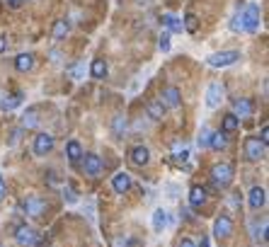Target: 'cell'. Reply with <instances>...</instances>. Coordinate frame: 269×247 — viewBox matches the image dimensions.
I'll use <instances>...</instances> for the list:
<instances>
[{"label":"cell","instance_id":"44","mask_svg":"<svg viewBox=\"0 0 269 247\" xmlns=\"http://www.w3.org/2000/svg\"><path fill=\"white\" fill-rule=\"evenodd\" d=\"M197 247H209V240L204 237V240H202V245H197Z\"/></svg>","mask_w":269,"mask_h":247},{"label":"cell","instance_id":"8","mask_svg":"<svg viewBox=\"0 0 269 247\" xmlns=\"http://www.w3.org/2000/svg\"><path fill=\"white\" fill-rule=\"evenodd\" d=\"M83 170H85V175H88V177H100L102 170H104V162H102L100 155L88 153V155H85V160H83Z\"/></svg>","mask_w":269,"mask_h":247},{"label":"cell","instance_id":"19","mask_svg":"<svg viewBox=\"0 0 269 247\" xmlns=\"http://www.w3.org/2000/svg\"><path fill=\"white\" fill-rule=\"evenodd\" d=\"M209 146H211L213 150H225V148H228V134H225L223 129H221V131H213L211 138H209Z\"/></svg>","mask_w":269,"mask_h":247},{"label":"cell","instance_id":"12","mask_svg":"<svg viewBox=\"0 0 269 247\" xmlns=\"http://www.w3.org/2000/svg\"><path fill=\"white\" fill-rule=\"evenodd\" d=\"M129 155H131V162H134V165H138V168H143V165H148V162H150V150H148L146 146H134Z\"/></svg>","mask_w":269,"mask_h":247},{"label":"cell","instance_id":"22","mask_svg":"<svg viewBox=\"0 0 269 247\" xmlns=\"http://www.w3.org/2000/svg\"><path fill=\"white\" fill-rule=\"evenodd\" d=\"M153 228H156V233H163L168 228V211L165 209H156L153 211Z\"/></svg>","mask_w":269,"mask_h":247},{"label":"cell","instance_id":"36","mask_svg":"<svg viewBox=\"0 0 269 247\" xmlns=\"http://www.w3.org/2000/svg\"><path fill=\"white\" fill-rule=\"evenodd\" d=\"M83 70H85V66H83V63H75V66L70 68V75H73V80L83 78Z\"/></svg>","mask_w":269,"mask_h":247},{"label":"cell","instance_id":"33","mask_svg":"<svg viewBox=\"0 0 269 247\" xmlns=\"http://www.w3.org/2000/svg\"><path fill=\"white\" fill-rule=\"evenodd\" d=\"M230 29H233V32H245V24H243V12H238L236 17L230 20Z\"/></svg>","mask_w":269,"mask_h":247},{"label":"cell","instance_id":"41","mask_svg":"<svg viewBox=\"0 0 269 247\" xmlns=\"http://www.w3.org/2000/svg\"><path fill=\"white\" fill-rule=\"evenodd\" d=\"M17 141H20V129H17V131H12V138H10V146H15V143H17Z\"/></svg>","mask_w":269,"mask_h":247},{"label":"cell","instance_id":"20","mask_svg":"<svg viewBox=\"0 0 269 247\" xmlns=\"http://www.w3.org/2000/svg\"><path fill=\"white\" fill-rule=\"evenodd\" d=\"M90 75H92L95 80L107 78V61H104V58H95L92 66H90Z\"/></svg>","mask_w":269,"mask_h":247},{"label":"cell","instance_id":"39","mask_svg":"<svg viewBox=\"0 0 269 247\" xmlns=\"http://www.w3.org/2000/svg\"><path fill=\"white\" fill-rule=\"evenodd\" d=\"M179 247H197V242H194L191 237H182V240H179Z\"/></svg>","mask_w":269,"mask_h":247},{"label":"cell","instance_id":"24","mask_svg":"<svg viewBox=\"0 0 269 247\" xmlns=\"http://www.w3.org/2000/svg\"><path fill=\"white\" fill-rule=\"evenodd\" d=\"M66 155H68V160L75 165L80 157H83V146H80L78 141H68V146H66Z\"/></svg>","mask_w":269,"mask_h":247},{"label":"cell","instance_id":"38","mask_svg":"<svg viewBox=\"0 0 269 247\" xmlns=\"http://www.w3.org/2000/svg\"><path fill=\"white\" fill-rule=\"evenodd\" d=\"M259 141H262L264 146H267V143H269V126H267V124L262 126V136H259Z\"/></svg>","mask_w":269,"mask_h":247},{"label":"cell","instance_id":"35","mask_svg":"<svg viewBox=\"0 0 269 247\" xmlns=\"http://www.w3.org/2000/svg\"><path fill=\"white\" fill-rule=\"evenodd\" d=\"M187 155H189V150H187V148H182V150H179V146L175 148V162H184V160H187Z\"/></svg>","mask_w":269,"mask_h":247},{"label":"cell","instance_id":"14","mask_svg":"<svg viewBox=\"0 0 269 247\" xmlns=\"http://www.w3.org/2000/svg\"><path fill=\"white\" fill-rule=\"evenodd\" d=\"M112 187L117 194H126V191L131 189V175L129 172H117L112 180Z\"/></svg>","mask_w":269,"mask_h":247},{"label":"cell","instance_id":"21","mask_svg":"<svg viewBox=\"0 0 269 247\" xmlns=\"http://www.w3.org/2000/svg\"><path fill=\"white\" fill-rule=\"evenodd\" d=\"M163 24L168 27L170 34H179V32H182V20H179L177 15H172V12L163 15Z\"/></svg>","mask_w":269,"mask_h":247},{"label":"cell","instance_id":"26","mask_svg":"<svg viewBox=\"0 0 269 247\" xmlns=\"http://www.w3.org/2000/svg\"><path fill=\"white\" fill-rule=\"evenodd\" d=\"M39 126V112L36 109H27L22 116V129H36Z\"/></svg>","mask_w":269,"mask_h":247},{"label":"cell","instance_id":"46","mask_svg":"<svg viewBox=\"0 0 269 247\" xmlns=\"http://www.w3.org/2000/svg\"><path fill=\"white\" fill-rule=\"evenodd\" d=\"M0 247H3V245H0Z\"/></svg>","mask_w":269,"mask_h":247},{"label":"cell","instance_id":"30","mask_svg":"<svg viewBox=\"0 0 269 247\" xmlns=\"http://www.w3.org/2000/svg\"><path fill=\"white\" fill-rule=\"evenodd\" d=\"M63 199H66V203L78 201V191L73 189V184H66V187H63Z\"/></svg>","mask_w":269,"mask_h":247},{"label":"cell","instance_id":"13","mask_svg":"<svg viewBox=\"0 0 269 247\" xmlns=\"http://www.w3.org/2000/svg\"><path fill=\"white\" fill-rule=\"evenodd\" d=\"M163 104H165V107H172V109H177L179 104H182V95H179V90L177 88H172V85H170V88H165V90H163Z\"/></svg>","mask_w":269,"mask_h":247},{"label":"cell","instance_id":"42","mask_svg":"<svg viewBox=\"0 0 269 247\" xmlns=\"http://www.w3.org/2000/svg\"><path fill=\"white\" fill-rule=\"evenodd\" d=\"M114 247H129V240H122V237H119V240L114 242Z\"/></svg>","mask_w":269,"mask_h":247},{"label":"cell","instance_id":"4","mask_svg":"<svg viewBox=\"0 0 269 247\" xmlns=\"http://www.w3.org/2000/svg\"><path fill=\"white\" fill-rule=\"evenodd\" d=\"M238 58H240V51H218V54H211V56H209V66L225 68V66H233Z\"/></svg>","mask_w":269,"mask_h":247},{"label":"cell","instance_id":"25","mask_svg":"<svg viewBox=\"0 0 269 247\" xmlns=\"http://www.w3.org/2000/svg\"><path fill=\"white\" fill-rule=\"evenodd\" d=\"M126 126H129L126 116H124V114H117V116L112 119V134L117 136V138H122V136L126 134Z\"/></svg>","mask_w":269,"mask_h":247},{"label":"cell","instance_id":"29","mask_svg":"<svg viewBox=\"0 0 269 247\" xmlns=\"http://www.w3.org/2000/svg\"><path fill=\"white\" fill-rule=\"evenodd\" d=\"M238 126H240V119H238L236 114H228V116H223V126H221V129H223L225 134H230V131H236Z\"/></svg>","mask_w":269,"mask_h":247},{"label":"cell","instance_id":"28","mask_svg":"<svg viewBox=\"0 0 269 247\" xmlns=\"http://www.w3.org/2000/svg\"><path fill=\"white\" fill-rule=\"evenodd\" d=\"M68 29H70V27H68L66 20H56V24H54V39H56V42H63L68 36Z\"/></svg>","mask_w":269,"mask_h":247},{"label":"cell","instance_id":"18","mask_svg":"<svg viewBox=\"0 0 269 247\" xmlns=\"http://www.w3.org/2000/svg\"><path fill=\"white\" fill-rule=\"evenodd\" d=\"M146 114L153 119V121H160V119L165 116V104H163L160 100L148 102V104H146Z\"/></svg>","mask_w":269,"mask_h":247},{"label":"cell","instance_id":"2","mask_svg":"<svg viewBox=\"0 0 269 247\" xmlns=\"http://www.w3.org/2000/svg\"><path fill=\"white\" fill-rule=\"evenodd\" d=\"M245 155L250 162H259V160H264L267 157V146L259 141V138H255V136H250L245 141Z\"/></svg>","mask_w":269,"mask_h":247},{"label":"cell","instance_id":"17","mask_svg":"<svg viewBox=\"0 0 269 247\" xmlns=\"http://www.w3.org/2000/svg\"><path fill=\"white\" fill-rule=\"evenodd\" d=\"M22 104V92H15V95H0V109L10 112L15 107Z\"/></svg>","mask_w":269,"mask_h":247},{"label":"cell","instance_id":"45","mask_svg":"<svg viewBox=\"0 0 269 247\" xmlns=\"http://www.w3.org/2000/svg\"><path fill=\"white\" fill-rule=\"evenodd\" d=\"M138 5H148V0H138Z\"/></svg>","mask_w":269,"mask_h":247},{"label":"cell","instance_id":"11","mask_svg":"<svg viewBox=\"0 0 269 247\" xmlns=\"http://www.w3.org/2000/svg\"><path fill=\"white\" fill-rule=\"evenodd\" d=\"M34 237H36V233H34V230L27 223L17 225V230H15V240H17V242H20L22 247L34 245Z\"/></svg>","mask_w":269,"mask_h":247},{"label":"cell","instance_id":"5","mask_svg":"<svg viewBox=\"0 0 269 247\" xmlns=\"http://www.w3.org/2000/svg\"><path fill=\"white\" fill-rule=\"evenodd\" d=\"M22 211L29 216V218H39V216L46 211V201L42 196H27L22 201Z\"/></svg>","mask_w":269,"mask_h":247},{"label":"cell","instance_id":"16","mask_svg":"<svg viewBox=\"0 0 269 247\" xmlns=\"http://www.w3.org/2000/svg\"><path fill=\"white\" fill-rule=\"evenodd\" d=\"M252 112H255V107L250 100H236V104H233V114L238 119H247V116H252Z\"/></svg>","mask_w":269,"mask_h":247},{"label":"cell","instance_id":"1","mask_svg":"<svg viewBox=\"0 0 269 247\" xmlns=\"http://www.w3.org/2000/svg\"><path fill=\"white\" fill-rule=\"evenodd\" d=\"M211 182L216 189H225L230 182H233V165L228 162H218L211 168Z\"/></svg>","mask_w":269,"mask_h":247},{"label":"cell","instance_id":"40","mask_svg":"<svg viewBox=\"0 0 269 247\" xmlns=\"http://www.w3.org/2000/svg\"><path fill=\"white\" fill-rule=\"evenodd\" d=\"M5 194H8V187H5V180H3V175H0V201L5 199Z\"/></svg>","mask_w":269,"mask_h":247},{"label":"cell","instance_id":"32","mask_svg":"<svg viewBox=\"0 0 269 247\" xmlns=\"http://www.w3.org/2000/svg\"><path fill=\"white\" fill-rule=\"evenodd\" d=\"M158 49H160L163 54H168V51H170V32L160 34V39H158Z\"/></svg>","mask_w":269,"mask_h":247},{"label":"cell","instance_id":"9","mask_svg":"<svg viewBox=\"0 0 269 247\" xmlns=\"http://www.w3.org/2000/svg\"><path fill=\"white\" fill-rule=\"evenodd\" d=\"M223 85L221 83H211L209 85V90H206V107H211V109H216L218 104H221V100H223Z\"/></svg>","mask_w":269,"mask_h":247},{"label":"cell","instance_id":"23","mask_svg":"<svg viewBox=\"0 0 269 247\" xmlns=\"http://www.w3.org/2000/svg\"><path fill=\"white\" fill-rule=\"evenodd\" d=\"M15 68H17L20 73L32 70V68H34V54H20V56L15 58Z\"/></svg>","mask_w":269,"mask_h":247},{"label":"cell","instance_id":"34","mask_svg":"<svg viewBox=\"0 0 269 247\" xmlns=\"http://www.w3.org/2000/svg\"><path fill=\"white\" fill-rule=\"evenodd\" d=\"M209 138H211V131L204 126V129H202V136H199V141H197V143H199V148H206V146H209Z\"/></svg>","mask_w":269,"mask_h":247},{"label":"cell","instance_id":"15","mask_svg":"<svg viewBox=\"0 0 269 247\" xmlns=\"http://www.w3.org/2000/svg\"><path fill=\"white\" fill-rule=\"evenodd\" d=\"M206 201H209L206 189H204V187H191L189 189V206L191 209H202Z\"/></svg>","mask_w":269,"mask_h":247},{"label":"cell","instance_id":"27","mask_svg":"<svg viewBox=\"0 0 269 247\" xmlns=\"http://www.w3.org/2000/svg\"><path fill=\"white\" fill-rule=\"evenodd\" d=\"M182 29H187L189 34H197L199 22H197V15H194V12H187V15H184V20H182Z\"/></svg>","mask_w":269,"mask_h":247},{"label":"cell","instance_id":"6","mask_svg":"<svg viewBox=\"0 0 269 247\" xmlns=\"http://www.w3.org/2000/svg\"><path fill=\"white\" fill-rule=\"evenodd\" d=\"M56 146V141H54V136L51 134H36L34 136V155H49L51 150Z\"/></svg>","mask_w":269,"mask_h":247},{"label":"cell","instance_id":"3","mask_svg":"<svg viewBox=\"0 0 269 247\" xmlns=\"http://www.w3.org/2000/svg\"><path fill=\"white\" fill-rule=\"evenodd\" d=\"M243 24H245V32L255 34L259 29V5L250 3L245 10H243Z\"/></svg>","mask_w":269,"mask_h":247},{"label":"cell","instance_id":"37","mask_svg":"<svg viewBox=\"0 0 269 247\" xmlns=\"http://www.w3.org/2000/svg\"><path fill=\"white\" fill-rule=\"evenodd\" d=\"M24 3H27V0H5V5H8L10 10H20Z\"/></svg>","mask_w":269,"mask_h":247},{"label":"cell","instance_id":"7","mask_svg":"<svg viewBox=\"0 0 269 247\" xmlns=\"http://www.w3.org/2000/svg\"><path fill=\"white\" fill-rule=\"evenodd\" d=\"M213 235L218 237V240H225V237L233 235V221H230V216L221 214L213 221Z\"/></svg>","mask_w":269,"mask_h":247},{"label":"cell","instance_id":"10","mask_svg":"<svg viewBox=\"0 0 269 247\" xmlns=\"http://www.w3.org/2000/svg\"><path fill=\"white\" fill-rule=\"evenodd\" d=\"M247 201H250V209H252V211H259V209L267 203V191L262 189V187H252L250 194H247Z\"/></svg>","mask_w":269,"mask_h":247},{"label":"cell","instance_id":"31","mask_svg":"<svg viewBox=\"0 0 269 247\" xmlns=\"http://www.w3.org/2000/svg\"><path fill=\"white\" fill-rule=\"evenodd\" d=\"M252 228H255V233H252V235H255V240H257V242H264V230H267V221H262V223H259V228H257V223H252Z\"/></svg>","mask_w":269,"mask_h":247},{"label":"cell","instance_id":"43","mask_svg":"<svg viewBox=\"0 0 269 247\" xmlns=\"http://www.w3.org/2000/svg\"><path fill=\"white\" fill-rule=\"evenodd\" d=\"M5 49H8V42H5V39H3V36H0V54H3V51H5Z\"/></svg>","mask_w":269,"mask_h":247}]
</instances>
